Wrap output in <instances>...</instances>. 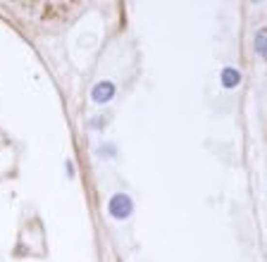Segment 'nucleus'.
<instances>
[{
    "label": "nucleus",
    "instance_id": "39448f33",
    "mask_svg": "<svg viewBox=\"0 0 267 262\" xmlns=\"http://www.w3.org/2000/svg\"><path fill=\"white\" fill-rule=\"evenodd\" d=\"M105 124H108V117H93V119L89 122V126L91 129H95V131H100Z\"/></svg>",
    "mask_w": 267,
    "mask_h": 262
},
{
    "label": "nucleus",
    "instance_id": "f03ea898",
    "mask_svg": "<svg viewBox=\"0 0 267 262\" xmlns=\"http://www.w3.org/2000/svg\"><path fill=\"white\" fill-rule=\"evenodd\" d=\"M115 98V84L112 81H98L95 86L91 88V100L103 105V103H110Z\"/></svg>",
    "mask_w": 267,
    "mask_h": 262
},
{
    "label": "nucleus",
    "instance_id": "20e7f679",
    "mask_svg": "<svg viewBox=\"0 0 267 262\" xmlns=\"http://www.w3.org/2000/svg\"><path fill=\"white\" fill-rule=\"evenodd\" d=\"M253 43H255V53H258V55H260V58H265V29H260L258 31V33H255V41H253Z\"/></svg>",
    "mask_w": 267,
    "mask_h": 262
},
{
    "label": "nucleus",
    "instance_id": "f257e3e1",
    "mask_svg": "<svg viewBox=\"0 0 267 262\" xmlns=\"http://www.w3.org/2000/svg\"><path fill=\"white\" fill-rule=\"evenodd\" d=\"M108 210H110V215H112L115 219H126V217H131V212H134V200H131L126 193H115V196L110 198V203H108Z\"/></svg>",
    "mask_w": 267,
    "mask_h": 262
},
{
    "label": "nucleus",
    "instance_id": "7ed1b4c3",
    "mask_svg": "<svg viewBox=\"0 0 267 262\" xmlns=\"http://www.w3.org/2000/svg\"><path fill=\"white\" fill-rule=\"evenodd\" d=\"M238 81H241V72H238L236 67H224L222 69V86L224 88L238 86Z\"/></svg>",
    "mask_w": 267,
    "mask_h": 262
}]
</instances>
